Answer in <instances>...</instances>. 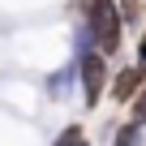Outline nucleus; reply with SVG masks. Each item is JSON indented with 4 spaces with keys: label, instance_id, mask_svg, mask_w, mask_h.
Returning a JSON list of instances; mask_svg holds the SVG:
<instances>
[{
    "label": "nucleus",
    "instance_id": "obj_1",
    "mask_svg": "<svg viewBox=\"0 0 146 146\" xmlns=\"http://www.w3.org/2000/svg\"><path fill=\"white\" fill-rule=\"evenodd\" d=\"M82 13L90 17V35L99 39V56H112L120 47V9H116V0H82Z\"/></svg>",
    "mask_w": 146,
    "mask_h": 146
},
{
    "label": "nucleus",
    "instance_id": "obj_2",
    "mask_svg": "<svg viewBox=\"0 0 146 146\" xmlns=\"http://www.w3.org/2000/svg\"><path fill=\"white\" fill-rule=\"evenodd\" d=\"M103 90H108V64H103L99 52H90V56H82V95H86V108H99Z\"/></svg>",
    "mask_w": 146,
    "mask_h": 146
},
{
    "label": "nucleus",
    "instance_id": "obj_3",
    "mask_svg": "<svg viewBox=\"0 0 146 146\" xmlns=\"http://www.w3.org/2000/svg\"><path fill=\"white\" fill-rule=\"evenodd\" d=\"M146 86V64H129L116 73V82H112V99L116 103H133V95Z\"/></svg>",
    "mask_w": 146,
    "mask_h": 146
},
{
    "label": "nucleus",
    "instance_id": "obj_4",
    "mask_svg": "<svg viewBox=\"0 0 146 146\" xmlns=\"http://www.w3.org/2000/svg\"><path fill=\"white\" fill-rule=\"evenodd\" d=\"M112 146H142V129L137 125H120L116 137H112Z\"/></svg>",
    "mask_w": 146,
    "mask_h": 146
},
{
    "label": "nucleus",
    "instance_id": "obj_5",
    "mask_svg": "<svg viewBox=\"0 0 146 146\" xmlns=\"http://www.w3.org/2000/svg\"><path fill=\"white\" fill-rule=\"evenodd\" d=\"M129 125H137V129L146 125V86H142V90L133 95V103H129Z\"/></svg>",
    "mask_w": 146,
    "mask_h": 146
},
{
    "label": "nucleus",
    "instance_id": "obj_6",
    "mask_svg": "<svg viewBox=\"0 0 146 146\" xmlns=\"http://www.w3.org/2000/svg\"><path fill=\"white\" fill-rule=\"evenodd\" d=\"M120 22H137V13H142V5H137V0H120Z\"/></svg>",
    "mask_w": 146,
    "mask_h": 146
},
{
    "label": "nucleus",
    "instance_id": "obj_7",
    "mask_svg": "<svg viewBox=\"0 0 146 146\" xmlns=\"http://www.w3.org/2000/svg\"><path fill=\"white\" fill-rule=\"evenodd\" d=\"M137 64H146V35H142V43H137Z\"/></svg>",
    "mask_w": 146,
    "mask_h": 146
},
{
    "label": "nucleus",
    "instance_id": "obj_8",
    "mask_svg": "<svg viewBox=\"0 0 146 146\" xmlns=\"http://www.w3.org/2000/svg\"><path fill=\"white\" fill-rule=\"evenodd\" d=\"M82 146H90V142H82Z\"/></svg>",
    "mask_w": 146,
    "mask_h": 146
}]
</instances>
